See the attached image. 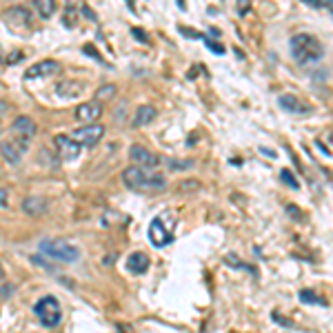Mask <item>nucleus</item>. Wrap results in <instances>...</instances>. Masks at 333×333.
Returning a JSON list of instances; mask_svg holds the SVG:
<instances>
[{"mask_svg":"<svg viewBox=\"0 0 333 333\" xmlns=\"http://www.w3.org/2000/svg\"><path fill=\"white\" fill-rule=\"evenodd\" d=\"M122 182L136 191H162L167 187V178L156 169L147 167H127L122 171Z\"/></svg>","mask_w":333,"mask_h":333,"instance_id":"obj_1","label":"nucleus"},{"mask_svg":"<svg viewBox=\"0 0 333 333\" xmlns=\"http://www.w3.org/2000/svg\"><path fill=\"white\" fill-rule=\"evenodd\" d=\"M289 47H291V56H293L300 65H313L322 58V54H324L322 43L311 34H295L293 38H291Z\"/></svg>","mask_w":333,"mask_h":333,"instance_id":"obj_2","label":"nucleus"},{"mask_svg":"<svg viewBox=\"0 0 333 333\" xmlns=\"http://www.w3.org/2000/svg\"><path fill=\"white\" fill-rule=\"evenodd\" d=\"M178 227V216L173 211H162L149 224V242L156 249H162L173 242V231Z\"/></svg>","mask_w":333,"mask_h":333,"instance_id":"obj_3","label":"nucleus"},{"mask_svg":"<svg viewBox=\"0 0 333 333\" xmlns=\"http://www.w3.org/2000/svg\"><path fill=\"white\" fill-rule=\"evenodd\" d=\"M40 253H43L45 258L54 260V262H63V264H71V262H78L80 260V249L65 238L43 240V242H40Z\"/></svg>","mask_w":333,"mask_h":333,"instance_id":"obj_4","label":"nucleus"},{"mask_svg":"<svg viewBox=\"0 0 333 333\" xmlns=\"http://www.w3.org/2000/svg\"><path fill=\"white\" fill-rule=\"evenodd\" d=\"M34 311H36V317L40 320V324L47 326V329L58 326L60 320H63L60 302H58V298H54V295H45V298H40L38 302H36Z\"/></svg>","mask_w":333,"mask_h":333,"instance_id":"obj_5","label":"nucleus"},{"mask_svg":"<svg viewBox=\"0 0 333 333\" xmlns=\"http://www.w3.org/2000/svg\"><path fill=\"white\" fill-rule=\"evenodd\" d=\"M102 136H105V127L102 125H83L80 129L71 131V138H74L76 142H78L80 147H94L98 145V142L102 140Z\"/></svg>","mask_w":333,"mask_h":333,"instance_id":"obj_6","label":"nucleus"},{"mask_svg":"<svg viewBox=\"0 0 333 333\" xmlns=\"http://www.w3.org/2000/svg\"><path fill=\"white\" fill-rule=\"evenodd\" d=\"M105 114V109H102V102L98 100H87L83 105L76 107V120L80 122V125H96V122L102 118Z\"/></svg>","mask_w":333,"mask_h":333,"instance_id":"obj_7","label":"nucleus"},{"mask_svg":"<svg viewBox=\"0 0 333 333\" xmlns=\"http://www.w3.org/2000/svg\"><path fill=\"white\" fill-rule=\"evenodd\" d=\"M129 158H131L133 165H138V167L156 169L158 165H160V156H158V153H153V151H149L147 147H142V145H133L131 149H129Z\"/></svg>","mask_w":333,"mask_h":333,"instance_id":"obj_8","label":"nucleus"},{"mask_svg":"<svg viewBox=\"0 0 333 333\" xmlns=\"http://www.w3.org/2000/svg\"><path fill=\"white\" fill-rule=\"evenodd\" d=\"M27 142L29 140H23L18 145V140H5L3 145H0V156H3L9 165H20L23 153L27 151Z\"/></svg>","mask_w":333,"mask_h":333,"instance_id":"obj_9","label":"nucleus"},{"mask_svg":"<svg viewBox=\"0 0 333 333\" xmlns=\"http://www.w3.org/2000/svg\"><path fill=\"white\" fill-rule=\"evenodd\" d=\"M54 142H56V153L63 160H76L80 156V149H83L71 136H56Z\"/></svg>","mask_w":333,"mask_h":333,"instance_id":"obj_10","label":"nucleus"},{"mask_svg":"<svg viewBox=\"0 0 333 333\" xmlns=\"http://www.w3.org/2000/svg\"><path fill=\"white\" fill-rule=\"evenodd\" d=\"M60 71V63L56 60H40V63L32 65L27 71H25V78L34 80V78H51Z\"/></svg>","mask_w":333,"mask_h":333,"instance_id":"obj_11","label":"nucleus"},{"mask_svg":"<svg viewBox=\"0 0 333 333\" xmlns=\"http://www.w3.org/2000/svg\"><path fill=\"white\" fill-rule=\"evenodd\" d=\"M278 105L282 107L286 114H293V116H304L306 111L311 109L306 102H302L298 96H293V94H282V96H278Z\"/></svg>","mask_w":333,"mask_h":333,"instance_id":"obj_12","label":"nucleus"},{"mask_svg":"<svg viewBox=\"0 0 333 333\" xmlns=\"http://www.w3.org/2000/svg\"><path fill=\"white\" fill-rule=\"evenodd\" d=\"M14 133H16L18 138L32 140L36 133H38V125H36L29 116H18L16 120H14Z\"/></svg>","mask_w":333,"mask_h":333,"instance_id":"obj_13","label":"nucleus"},{"mask_svg":"<svg viewBox=\"0 0 333 333\" xmlns=\"http://www.w3.org/2000/svg\"><path fill=\"white\" fill-rule=\"evenodd\" d=\"M149 255L147 253H142V251H136V253H131L129 258H127V262H125V266H127V271L129 273H133V275H142L147 269H149Z\"/></svg>","mask_w":333,"mask_h":333,"instance_id":"obj_14","label":"nucleus"},{"mask_svg":"<svg viewBox=\"0 0 333 333\" xmlns=\"http://www.w3.org/2000/svg\"><path fill=\"white\" fill-rule=\"evenodd\" d=\"M5 20H7L12 27H20V25H23V27H29V25H32V14L25 7H12L5 12Z\"/></svg>","mask_w":333,"mask_h":333,"instance_id":"obj_15","label":"nucleus"},{"mask_svg":"<svg viewBox=\"0 0 333 333\" xmlns=\"http://www.w3.org/2000/svg\"><path fill=\"white\" fill-rule=\"evenodd\" d=\"M156 116H158L156 107H151V105L138 107L136 116H133V127H147V125H151V122L156 120Z\"/></svg>","mask_w":333,"mask_h":333,"instance_id":"obj_16","label":"nucleus"},{"mask_svg":"<svg viewBox=\"0 0 333 333\" xmlns=\"http://www.w3.org/2000/svg\"><path fill=\"white\" fill-rule=\"evenodd\" d=\"M23 209L29 213V216L38 218V216H43V213H47L49 202H47L45 198H27V200L23 202Z\"/></svg>","mask_w":333,"mask_h":333,"instance_id":"obj_17","label":"nucleus"},{"mask_svg":"<svg viewBox=\"0 0 333 333\" xmlns=\"http://www.w3.org/2000/svg\"><path fill=\"white\" fill-rule=\"evenodd\" d=\"M34 7H36V14L40 18H51L56 12V0H34Z\"/></svg>","mask_w":333,"mask_h":333,"instance_id":"obj_18","label":"nucleus"},{"mask_svg":"<svg viewBox=\"0 0 333 333\" xmlns=\"http://www.w3.org/2000/svg\"><path fill=\"white\" fill-rule=\"evenodd\" d=\"M80 89H83V85L80 83H63V85H58V94L60 96H65V98H76V96L80 94Z\"/></svg>","mask_w":333,"mask_h":333,"instance_id":"obj_19","label":"nucleus"},{"mask_svg":"<svg viewBox=\"0 0 333 333\" xmlns=\"http://www.w3.org/2000/svg\"><path fill=\"white\" fill-rule=\"evenodd\" d=\"M116 85H105V87H100L98 91H96V100L102 102V100H111L116 96Z\"/></svg>","mask_w":333,"mask_h":333,"instance_id":"obj_20","label":"nucleus"},{"mask_svg":"<svg viewBox=\"0 0 333 333\" xmlns=\"http://www.w3.org/2000/svg\"><path fill=\"white\" fill-rule=\"evenodd\" d=\"M298 298H300L302 302H311V304H322V306H324V304H326V302H324V300H322V298H320V295H315V293H313V291H311V289H302V291H300V295H298Z\"/></svg>","mask_w":333,"mask_h":333,"instance_id":"obj_21","label":"nucleus"},{"mask_svg":"<svg viewBox=\"0 0 333 333\" xmlns=\"http://www.w3.org/2000/svg\"><path fill=\"white\" fill-rule=\"evenodd\" d=\"M196 162L193 160H169V169L171 171H187V169H191Z\"/></svg>","mask_w":333,"mask_h":333,"instance_id":"obj_22","label":"nucleus"},{"mask_svg":"<svg viewBox=\"0 0 333 333\" xmlns=\"http://www.w3.org/2000/svg\"><path fill=\"white\" fill-rule=\"evenodd\" d=\"M280 178H282V182H286L291 189H300L298 180H295V176L289 171V169H282V171H280Z\"/></svg>","mask_w":333,"mask_h":333,"instance_id":"obj_23","label":"nucleus"},{"mask_svg":"<svg viewBox=\"0 0 333 333\" xmlns=\"http://www.w3.org/2000/svg\"><path fill=\"white\" fill-rule=\"evenodd\" d=\"M9 204V196H7V189L0 187V209H7Z\"/></svg>","mask_w":333,"mask_h":333,"instance_id":"obj_24","label":"nucleus"},{"mask_svg":"<svg viewBox=\"0 0 333 333\" xmlns=\"http://www.w3.org/2000/svg\"><path fill=\"white\" fill-rule=\"evenodd\" d=\"M207 43V47L211 49V51H216V54H224V47H220V45H216L213 40H204Z\"/></svg>","mask_w":333,"mask_h":333,"instance_id":"obj_25","label":"nucleus"},{"mask_svg":"<svg viewBox=\"0 0 333 333\" xmlns=\"http://www.w3.org/2000/svg\"><path fill=\"white\" fill-rule=\"evenodd\" d=\"M133 36H136V38L138 40H142V43H147V34L145 32H140V29H133V32H131Z\"/></svg>","mask_w":333,"mask_h":333,"instance_id":"obj_26","label":"nucleus"},{"mask_svg":"<svg viewBox=\"0 0 333 333\" xmlns=\"http://www.w3.org/2000/svg\"><path fill=\"white\" fill-rule=\"evenodd\" d=\"M247 12V0H240V14Z\"/></svg>","mask_w":333,"mask_h":333,"instance_id":"obj_27","label":"nucleus"},{"mask_svg":"<svg viewBox=\"0 0 333 333\" xmlns=\"http://www.w3.org/2000/svg\"><path fill=\"white\" fill-rule=\"evenodd\" d=\"M0 278H3V264H0Z\"/></svg>","mask_w":333,"mask_h":333,"instance_id":"obj_28","label":"nucleus"}]
</instances>
